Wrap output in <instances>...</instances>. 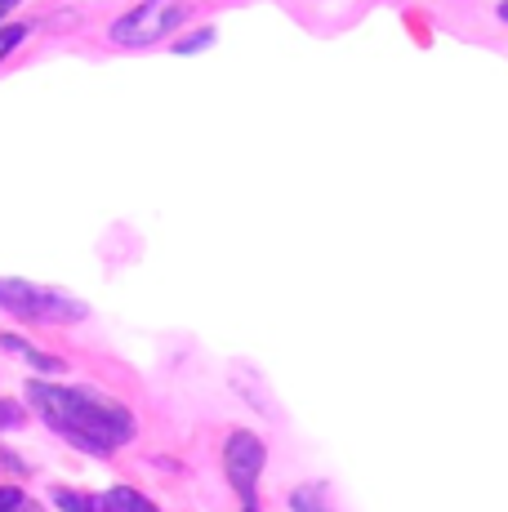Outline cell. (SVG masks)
<instances>
[{"label":"cell","mask_w":508,"mask_h":512,"mask_svg":"<svg viewBox=\"0 0 508 512\" xmlns=\"http://www.w3.org/2000/svg\"><path fill=\"white\" fill-rule=\"evenodd\" d=\"M205 45H214V32H210V27H205V32H192V36H183V41L174 45V49H179V54H197V49H205Z\"/></svg>","instance_id":"cell-11"},{"label":"cell","mask_w":508,"mask_h":512,"mask_svg":"<svg viewBox=\"0 0 508 512\" xmlns=\"http://www.w3.org/2000/svg\"><path fill=\"white\" fill-rule=\"evenodd\" d=\"M290 508L295 512H326V490L321 486H299L295 495H290Z\"/></svg>","instance_id":"cell-7"},{"label":"cell","mask_w":508,"mask_h":512,"mask_svg":"<svg viewBox=\"0 0 508 512\" xmlns=\"http://www.w3.org/2000/svg\"><path fill=\"white\" fill-rule=\"evenodd\" d=\"M183 18H188L183 0H143V5H134L130 14H121L112 23V41L125 49H148L156 41H165Z\"/></svg>","instance_id":"cell-3"},{"label":"cell","mask_w":508,"mask_h":512,"mask_svg":"<svg viewBox=\"0 0 508 512\" xmlns=\"http://www.w3.org/2000/svg\"><path fill=\"white\" fill-rule=\"evenodd\" d=\"M54 504L63 512H99V504L90 495H76V490H54Z\"/></svg>","instance_id":"cell-9"},{"label":"cell","mask_w":508,"mask_h":512,"mask_svg":"<svg viewBox=\"0 0 508 512\" xmlns=\"http://www.w3.org/2000/svg\"><path fill=\"white\" fill-rule=\"evenodd\" d=\"M23 41H27V27H23V23H14V27H0V58H5L14 45H23Z\"/></svg>","instance_id":"cell-10"},{"label":"cell","mask_w":508,"mask_h":512,"mask_svg":"<svg viewBox=\"0 0 508 512\" xmlns=\"http://www.w3.org/2000/svg\"><path fill=\"white\" fill-rule=\"evenodd\" d=\"M0 343H5L14 357L32 361V370H41V374H63V361H58V357H45V352H36V348H27V343L14 339V334H0Z\"/></svg>","instance_id":"cell-6"},{"label":"cell","mask_w":508,"mask_h":512,"mask_svg":"<svg viewBox=\"0 0 508 512\" xmlns=\"http://www.w3.org/2000/svg\"><path fill=\"white\" fill-rule=\"evenodd\" d=\"M94 504H99V512H161L152 499H143L139 490H130V486H112L107 495L94 499Z\"/></svg>","instance_id":"cell-5"},{"label":"cell","mask_w":508,"mask_h":512,"mask_svg":"<svg viewBox=\"0 0 508 512\" xmlns=\"http://www.w3.org/2000/svg\"><path fill=\"white\" fill-rule=\"evenodd\" d=\"M0 308L14 312L23 321H81L85 303L72 299L63 290H50V285H32V281H0Z\"/></svg>","instance_id":"cell-2"},{"label":"cell","mask_w":508,"mask_h":512,"mask_svg":"<svg viewBox=\"0 0 508 512\" xmlns=\"http://www.w3.org/2000/svg\"><path fill=\"white\" fill-rule=\"evenodd\" d=\"M18 419H23V415H18V406H14V401H0V428H14Z\"/></svg>","instance_id":"cell-12"},{"label":"cell","mask_w":508,"mask_h":512,"mask_svg":"<svg viewBox=\"0 0 508 512\" xmlns=\"http://www.w3.org/2000/svg\"><path fill=\"white\" fill-rule=\"evenodd\" d=\"M263 459H268V450H263V441L254 432H232L228 446H223V468H228L232 490L246 499V508L254 504V481L263 472Z\"/></svg>","instance_id":"cell-4"},{"label":"cell","mask_w":508,"mask_h":512,"mask_svg":"<svg viewBox=\"0 0 508 512\" xmlns=\"http://www.w3.org/2000/svg\"><path fill=\"white\" fill-rule=\"evenodd\" d=\"M14 5H18V0H0V23H5V14H9Z\"/></svg>","instance_id":"cell-13"},{"label":"cell","mask_w":508,"mask_h":512,"mask_svg":"<svg viewBox=\"0 0 508 512\" xmlns=\"http://www.w3.org/2000/svg\"><path fill=\"white\" fill-rule=\"evenodd\" d=\"M27 401L36 415L63 432L85 455H112L134 437V415L121 401L103 397L94 388H54V383H27Z\"/></svg>","instance_id":"cell-1"},{"label":"cell","mask_w":508,"mask_h":512,"mask_svg":"<svg viewBox=\"0 0 508 512\" xmlns=\"http://www.w3.org/2000/svg\"><path fill=\"white\" fill-rule=\"evenodd\" d=\"M500 18H504V23H508V0H504V5H500Z\"/></svg>","instance_id":"cell-14"},{"label":"cell","mask_w":508,"mask_h":512,"mask_svg":"<svg viewBox=\"0 0 508 512\" xmlns=\"http://www.w3.org/2000/svg\"><path fill=\"white\" fill-rule=\"evenodd\" d=\"M0 512H41V504H32V499L14 486H0Z\"/></svg>","instance_id":"cell-8"}]
</instances>
